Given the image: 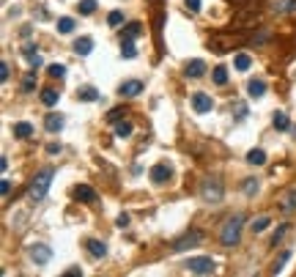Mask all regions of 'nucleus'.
<instances>
[{"instance_id":"412c9836","label":"nucleus","mask_w":296,"mask_h":277,"mask_svg":"<svg viewBox=\"0 0 296 277\" xmlns=\"http://www.w3.org/2000/svg\"><path fill=\"white\" fill-rule=\"evenodd\" d=\"M58 99H60V94H58L55 88H44V91H42V105L52 107V105H58Z\"/></svg>"},{"instance_id":"ea45409f","label":"nucleus","mask_w":296,"mask_h":277,"mask_svg":"<svg viewBox=\"0 0 296 277\" xmlns=\"http://www.w3.org/2000/svg\"><path fill=\"white\" fill-rule=\"evenodd\" d=\"M0 192H3V198L11 192V181H8V178H3V184H0Z\"/></svg>"},{"instance_id":"a878e982","label":"nucleus","mask_w":296,"mask_h":277,"mask_svg":"<svg viewBox=\"0 0 296 277\" xmlns=\"http://www.w3.org/2000/svg\"><path fill=\"white\" fill-rule=\"evenodd\" d=\"M269 222H272L269 217H255L252 222H249V228H252V233H263V230L269 228Z\"/></svg>"},{"instance_id":"4be33fe9","label":"nucleus","mask_w":296,"mask_h":277,"mask_svg":"<svg viewBox=\"0 0 296 277\" xmlns=\"http://www.w3.org/2000/svg\"><path fill=\"white\" fill-rule=\"evenodd\" d=\"M247 162H249V165H266V151H261V148H252V151L247 154Z\"/></svg>"},{"instance_id":"7c9ffc66","label":"nucleus","mask_w":296,"mask_h":277,"mask_svg":"<svg viewBox=\"0 0 296 277\" xmlns=\"http://www.w3.org/2000/svg\"><path fill=\"white\" fill-rule=\"evenodd\" d=\"M74 30V19L71 17H60L58 19V33H71Z\"/></svg>"},{"instance_id":"f257e3e1","label":"nucleus","mask_w":296,"mask_h":277,"mask_svg":"<svg viewBox=\"0 0 296 277\" xmlns=\"http://www.w3.org/2000/svg\"><path fill=\"white\" fill-rule=\"evenodd\" d=\"M52 176H55V167H44L42 173H36V178L30 181L28 187V198L30 201H44L49 192V184H52Z\"/></svg>"},{"instance_id":"f3484780","label":"nucleus","mask_w":296,"mask_h":277,"mask_svg":"<svg viewBox=\"0 0 296 277\" xmlns=\"http://www.w3.org/2000/svg\"><path fill=\"white\" fill-rule=\"evenodd\" d=\"M280 209H283L285 214H288V212H296V187L288 189V192L283 195V203H280Z\"/></svg>"},{"instance_id":"c9c22d12","label":"nucleus","mask_w":296,"mask_h":277,"mask_svg":"<svg viewBox=\"0 0 296 277\" xmlns=\"http://www.w3.org/2000/svg\"><path fill=\"white\" fill-rule=\"evenodd\" d=\"M288 258H291V253H288V250H285V253H280V258H277V264H274V275H277V272H283V266L285 264H288Z\"/></svg>"},{"instance_id":"2f4dec72","label":"nucleus","mask_w":296,"mask_h":277,"mask_svg":"<svg viewBox=\"0 0 296 277\" xmlns=\"http://www.w3.org/2000/svg\"><path fill=\"white\" fill-rule=\"evenodd\" d=\"M121 22H124V11H118V8H115V11H110L107 25H110V28H121Z\"/></svg>"},{"instance_id":"0eeeda50","label":"nucleus","mask_w":296,"mask_h":277,"mask_svg":"<svg viewBox=\"0 0 296 277\" xmlns=\"http://www.w3.org/2000/svg\"><path fill=\"white\" fill-rule=\"evenodd\" d=\"M211 107H214V99L208 94L197 91V94L192 96V110H195V112H200V115H203V112H211Z\"/></svg>"},{"instance_id":"2eb2a0df","label":"nucleus","mask_w":296,"mask_h":277,"mask_svg":"<svg viewBox=\"0 0 296 277\" xmlns=\"http://www.w3.org/2000/svg\"><path fill=\"white\" fill-rule=\"evenodd\" d=\"M85 247H88V253L94 255V258H104V255H107V244L99 242V239H88Z\"/></svg>"},{"instance_id":"aec40b11","label":"nucleus","mask_w":296,"mask_h":277,"mask_svg":"<svg viewBox=\"0 0 296 277\" xmlns=\"http://www.w3.org/2000/svg\"><path fill=\"white\" fill-rule=\"evenodd\" d=\"M77 99H80V102H96V99H99V91L91 88V85H85V88L77 91Z\"/></svg>"},{"instance_id":"bb28decb","label":"nucleus","mask_w":296,"mask_h":277,"mask_svg":"<svg viewBox=\"0 0 296 277\" xmlns=\"http://www.w3.org/2000/svg\"><path fill=\"white\" fill-rule=\"evenodd\" d=\"M126 112H129L126 107H113V110L107 112V121H113V124H118V121H124V118H126Z\"/></svg>"},{"instance_id":"ddd939ff","label":"nucleus","mask_w":296,"mask_h":277,"mask_svg":"<svg viewBox=\"0 0 296 277\" xmlns=\"http://www.w3.org/2000/svg\"><path fill=\"white\" fill-rule=\"evenodd\" d=\"M263 94H266V83H263V80H249L247 83V96L249 99H261Z\"/></svg>"},{"instance_id":"e433bc0d","label":"nucleus","mask_w":296,"mask_h":277,"mask_svg":"<svg viewBox=\"0 0 296 277\" xmlns=\"http://www.w3.org/2000/svg\"><path fill=\"white\" fill-rule=\"evenodd\" d=\"M184 6H187V11L197 14V11H200V6H203V0H184Z\"/></svg>"},{"instance_id":"1a4fd4ad","label":"nucleus","mask_w":296,"mask_h":277,"mask_svg":"<svg viewBox=\"0 0 296 277\" xmlns=\"http://www.w3.org/2000/svg\"><path fill=\"white\" fill-rule=\"evenodd\" d=\"M74 198H77L80 203H96V189L88 187V184H77V187H74Z\"/></svg>"},{"instance_id":"cd10ccee","label":"nucleus","mask_w":296,"mask_h":277,"mask_svg":"<svg viewBox=\"0 0 296 277\" xmlns=\"http://www.w3.org/2000/svg\"><path fill=\"white\" fill-rule=\"evenodd\" d=\"M77 11L83 14V17L94 14V11H96V0H80V3H77Z\"/></svg>"},{"instance_id":"b1692460","label":"nucleus","mask_w":296,"mask_h":277,"mask_svg":"<svg viewBox=\"0 0 296 277\" xmlns=\"http://www.w3.org/2000/svg\"><path fill=\"white\" fill-rule=\"evenodd\" d=\"M233 66H236V69H239V71H247V69H249V66H252V58H249V55H247V53H239V55H236V58H233Z\"/></svg>"},{"instance_id":"f704fd0d","label":"nucleus","mask_w":296,"mask_h":277,"mask_svg":"<svg viewBox=\"0 0 296 277\" xmlns=\"http://www.w3.org/2000/svg\"><path fill=\"white\" fill-rule=\"evenodd\" d=\"M33 88H36V74H33V71H28L25 80H22V91H25V94H30Z\"/></svg>"},{"instance_id":"4c0bfd02","label":"nucleus","mask_w":296,"mask_h":277,"mask_svg":"<svg viewBox=\"0 0 296 277\" xmlns=\"http://www.w3.org/2000/svg\"><path fill=\"white\" fill-rule=\"evenodd\" d=\"M285 233H288V225H280V228H277V230H274V236H272V242H274V244H277V242H280V239H283V236H285Z\"/></svg>"},{"instance_id":"7ed1b4c3","label":"nucleus","mask_w":296,"mask_h":277,"mask_svg":"<svg viewBox=\"0 0 296 277\" xmlns=\"http://www.w3.org/2000/svg\"><path fill=\"white\" fill-rule=\"evenodd\" d=\"M222 195H225V187H222V181L219 178H203V184H200V198L203 201H208V203H219L222 201Z\"/></svg>"},{"instance_id":"5701e85b","label":"nucleus","mask_w":296,"mask_h":277,"mask_svg":"<svg viewBox=\"0 0 296 277\" xmlns=\"http://www.w3.org/2000/svg\"><path fill=\"white\" fill-rule=\"evenodd\" d=\"M132 129H135V126H132V121H118V124H115V137H121V140H124V137H129L132 135Z\"/></svg>"},{"instance_id":"f03ea898","label":"nucleus","mask_w":296,"mask_h":277,"mask_svg":"<svg viewBox=\"0 0 296 277\" xmlns=\"http://www.w3.org/2000/svg\"><path fill=\"white\" fill-rule=\"evenodd\" d=\"M242 228H244V217H242V214H236V217L228 220L225 228H222V233H219L222 247H233V244H239V239H242Z\"/></svg>"},{"instance_id":"58836bf2","label":"nucleus","mask_w":296,"mask_h":277,"mask_svg":"<svg viewBox=\"0 0 296 277\" xmlns=\"http://www.w3.org/2000/svg\"><path fill=\"white\" fill-rule=\"evenodd\" d=\"M8 74H11V71H8V63L3 60V63H0V80L6 83V80H8Z\"/></svg>"},{"instance_id":"9d476101","label":"nucleus","mask_w":296,"mask_h":277,"mask_svg":"<svg viewBox=\"0 0 296 277\" xmlns=\"http://www.w3.org/2000/svg\"><path fill=\"white\" fill-rule=\"evenodd\" d=\"M44 129H47L49 135H58V132L63 129V115H58V112H47V118H44Z\"/></svg>"},{"instance_id":"9b49d317","label":"nucleus","mask_w":296,"mask_h":277,"mask_svg":"<svg viewBox=\"0 0 296 277\" xmlns=\"http://www.w3.org/2000/svg\"><path fill=\"white\" fill-rule=\"evenodd\" d=\"M140 91H143V83H140V80H126V83H121L118 94L126 96V99H132V96H140Z\"/></svg>"},{"instance_id":"c85d7f7f","label":"nucleus","mask_w":296,"mask_h":277,"mask_svg":"<svg viewBox=\"0 0 296 277\" xmlns=\"http://www.w3.org/2000/svg\"><path fill=\"white\" fill-rule=\"evenodd\" d=\"M214 83H217V85H225L228 83V69H225V66H214Z\"/></svg>"},{"instance_id":"423d86ee","label":"nucleus","mask_w":296,"mask_h":277,"mask_svg":"<svg viewBox=\"0 0 296 277\" xmlns=\"http://www.w3.org/2000/svg\"><path fill=\"white\" fill-rule=\"evenodd\" d=\"M28 255H30V261H33L36 266H44V264L52 261V247H49V244H33Z\"/></svg>"},{"instance_id":"393cba45","label":"nucleus","mask_w":296,"mask_h":277,"mask_svg":"<svg viewBox=\"0 0 296 277\" xmlns=\"http://www.w3.org/2000/svg\"><path fill=\"white\" fill-rule=\"evenodd\" d=\"M14 135H17V137H22V140H25V137H30V135H33V126H30L28 121H19V124H14Z\"/></svg>"},{"instance_id":"6ab92c4d","label":"nucleus","mask_w":296,"mask_h":277,"mask_svg":"<svg viewBox=\"0 0 296 277\" xmlns=\"http://www.w3.org/2000/svg\"><path fill=\"white\" fill-rule=\"evenodd\" d=\"M272 124H274V129H280V132L291 129V121H288V115H285V112H283V110H277V112H274V118H272Z\"/></svg>"},{"instance_id":"473e14b6","label":"nucleus","mask_w":296,"mask_h":277,"mask_svg":"<svg viewBox=\"0 0 296 277\" xmlns=\"http://www.w3.org/2000/svg\"><path fill=\"white\" fill-rule=\"evenodd\" d=\"M242 189H244V195H255L261 189V184H258V178H247V181L242 184Z\"/></svg>"},{"instance_id":"37998d69","label":"nucleus","mask_w":296,"mask_h":277,"mask_svg":"<svg viewBox=\"0 0 296 277\" xmlns=\"http://www.w3.org/2000/svg\"><path fill=\"white\" fill-rule=\"evenodd\" d=\"M126 225H129V217H126V214H121V217H118V228H126Z\"/></svg>"},{"instance_id":"dca6fc26","label":"nucleus","mask_w":296,"mask_h":277,"mask_svg":"<svg viewBox=\"0 0 296 277\" xmlns=\"http://www.w3.org/2000/svg\"><path fill=\"white\" fill-rule=\"evenodd\" d=\"M91 50H94V42H91L88 36H83V39H77V42H74V53H77L80 58L91 55Z\"/></svg>"},{"instance_id":"72a5a7b5","label":"nucleus","mask_w":296,"mask_h":277,"mask_svg":"<svg viewBox=\"0 0 296 277\" xmlns=\"http://www.w3.org/2000/svg\"><path fill=\"white\" fill-rule=\"evenodd\" d=\"M47 74L49 77H58V80H60V77H66V66L63 63H52V66H47Z\"/></svg>"},{"instance_id":"79ce46f5","label":"nucleus","mask_w":296,"mask_h":277,"mask_svg":"<svg viewBox=\"0 0 296 277\" xmlns=\"http://www.w3.org/2000/svg\"><path fill=\"white\" fill-rule=\"evenodd\" d=\"M47 154H60V146H58V143H49V146H47Z\"/></svg>"},{"instance_id":"20e7f679","label":"nucleus","mask_w":296,"mask_h":277,"mask_svg":"<svg viewBox=\"0 0 296 277\" xmlns=\"http://www.w3.org/2000/svg\"><path fill=\"white\" fill-rule=\"evenodd\" d=\"M187 269H190L192 275H214L217 264H214V258H190L187 261Z\"/></svg>"},{"instance_id":"39448f33","label":"nucleus","mask_w":296,"mask_h":277,"mask_svg":"<svg viewBox=\"0 0 296 277\" xmlns=\"http://www.w3.org/2000/svg\"><path fill=\"white\" fill-rule=\"evenodd\" d=\"M200 242H203L200 230H190L187 236H181V239H176V242H173V253H184V250H190V247H197Z\"/></svg>"},{"instance_id":"4468645a","label":"nucleus","mask_w":296,"mask_h":277,"mask_svg":"<svg viewBox=\"0 0 296 277\" xmlns=\"http://www.w3.org/2000/svg\"><path fill=\"white\" fill-rule=\"evenodd\" d=\"M272 11L274 14H296V0H274Z\"/></svg>"},{"instance_id":"a211bd4d","label":"nucleus","mask_w":296,"mask_h":277,"mask_svg":"<svg viewBox=\"0 0 296 277\" xmlns=\"http://www.w3.org/2000/svg\"><path fill=\"white\" fill-rule=\"evenodd\" d=\"M137 55V47H135V39H121V58L132 60Z\"/></svg>"},{"instance_id":"6e6552de","label":"nucleus","mask_w":296,"mask_h":277,"mask_svg":"<svg viewBox=\"0 0 296 277\" xmlns=\"http://www.w3.org/2000/svg\"><path fill=\"white\" fill-rule=\"evenodd\" d=\"M170 176H173V167L167 165V162H159V165L151 167V181L154 184H165Z\"/></svg>"},{"instance_id":"f8f14e48","label":"nucleus","mask_w":296,"mask_h":277,"mask_svg":"<svg viewBox=\"0 0 296 277\" xmlns=\"http://www.w3.org/2000/svg\"><path fill=\"white\" fill-rule=\"evenodd\" d=\"M184 74H187V77H203V74H206V63H203L200 58L190 60V63L184 66Z\"/></svg>"},{"instance_id":"a19ab883","label":"nucleus","mask_w":296,"mask_h":277,"mask_svg":"<svg viewBox=\"0 0 296 277\" xmlns=\"http://www.w3.org/2000/svg\"><path fill=\"white\" fill-rule=\"evenodd\" d=\"M66 275H69V277H77V275H83V269H80V266H71V269H66Z\"/></svg>"},{"instance_id":"c756f323","label":"nucleus","mask_w":296,"mask_h":277,"mask_svg":"<svg viewBox=\"0 0 296 277\" xmlns=\"http://www.w3.org/2000/svg\"><path fill=\"white\" fill-rule=\"evenodd\" d=\"M140 33H143V25L140 22H129V25H126V30H124V39H137Z\"/></svg>"},{"instance_id":"c03bdc74","label":"nucleus","mask_w":296,"mask_h":277,"mask_svg":"<svg viewBox=\"0 0 296 277\" xmlns=\"http://www.w3.org/2000/svg\"><path fill=\"white\" fill-rule=\"evenodd\" d=\"M291 132H294V137H296V126H294V129H291Z\"/></svg>"}]
</instances>
